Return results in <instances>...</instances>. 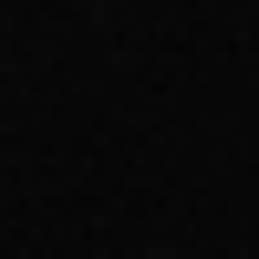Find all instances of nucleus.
Segmentation results:
<instances>
[]
</instances>
